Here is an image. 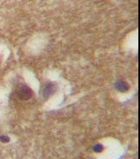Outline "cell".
Returning <instances> with one entry per match:
<instances>
[{
	"label": "cell",
	"instance_id": "1",
	"mask_svg": "<svg viewBox=\"0 0 140 159\" xmlns=\"http://www.w3.org/2000/svg\"><path fill=\"white\" fill-rule=\"evenodd\" d=\"M32 95H33V91L26 85H19L17 89V96L20 100L27 101L30 98H31Z\"/></svg>",
	"mask_w": 140,
	"mask_h": 159
},
{
	"label": "cell",
	"instance_id": "2",
	"mask_svg": "<svg viewBox=\"0 0 140 159\" xmlns=\"http://www.w3.org/2000/svg\"><path fill=\"white\" fill-rule=\"evenodd\" d=\"M55 91H56V86L53 83L47 82L42 87V96L45 99L49 98V96H52L53 94L55 93Z\"/></svg>",
	"mask_w": 140,
	"mask_h": 159
},
{
	"label": "cell",
	"instance_id": "3",
	"mask_svg": "<svg viewBox=\"0 0 140 159\" xmlns=\"http://www.w3.org/2000/svg\"><path fill=\"white\" fill-rule=\"evenodd\" d=\"M115 87L118 91H121V92H124V91L128 90L129 85H128V83L124 81V80H119V81L116 83Z\"/></svg>",
	"mask_w": 140,
	"mask_h": 159
}]
</instances>
